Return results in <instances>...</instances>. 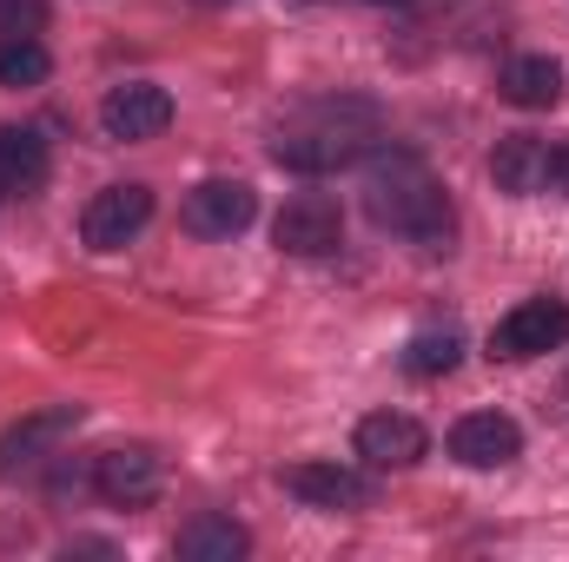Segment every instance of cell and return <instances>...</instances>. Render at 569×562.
<instances>
[{
	"label": "cell",
	"instance_id": "cell-1",
	"mask_svg": "<svg viewBox=\"0 0 569 562\" xmlns=\"http://www.w3.org/2000/svg\"><path fill=\"white\" fill-rule=\"evenodd\" d=\"M365 212L385 232H398V239H411L425 252H450L457 212H450V192L437 185V172H430L418 152H398L391 145V152L371 159V172H365Z\"/></svg>",
	"mask_w": 569,
	"mask_h": 562
},
{
	"label": "cell",
	"instance_id": "cell-2",
	"mask_svg": "<svg viewBox=\"0 0 569 562\" xmlns=\"http://www.w3.org/2000/svg\"><path fill=\"white\" fill-rule=\"evenodd\" d=\"M378 140V113L365 100H325V107H305L291 127L279 133V165L291 172H338L351 159H365V145Z\"/></svg>",
	"mask_w": 569,
	"mask_h": 562
},
{
	"label": "cell",
	"instance_id": "cell-3",
	"mask_svg": "<svg viewBox=\"0 0 569 562\" xmlns=\"http://www.w3.org/2000/svg\"><path fill=\"white\" fill-rule=\"evenodd\" d=\"M557 344H569V304L563 298H523L490 331V358H503V364H530V358H543Z\"/></svg>",
	"mask_w": 569,
	"mask_h": 562
},
{
	"label": "cell",
	"instance_id": "cell-4",
	"mask_svg": "<svg viewBox=\"0 0 569 562\" xmlns=\"http://www.w3.org/2000/svg\"><path fill=\"white\" fill-rule=\"evenodd\" d=\"M272 239H279V252H291V259H325L345 239V212L325 192H298V199H284V212L272 219Z\"/></svg>",
	"mask_w": 569,
	"mask_h": 562
},
{
	"label": "cell",
	"instance_id": "cell-5",
	"mask_svg": "<svg viewBox=\"0 0 569 562\" xmlns=\"http://www.w3.org/2000/svg\"><path fill=\"white\" fill-rule=\"evenodd\" d=\"M146 219H152V185H107V192H93L87 199V212H80V239L93 245V252H120L127 239H140Z\"/></svg>",
	"mask_w": 569,
	"mask_h": 562
},
{
	"label": "cell",
	"instance_id": "cell-6",
	"mask_svg": "<svg viewBox=\"0 0 569 562\" xmlns=\"http://www.w3.org/2000/svg\"><path fill=\"white\" fill-rule=\"evenodd\" d=\"M259 219V192L246 179H206L186 192V232L199 239H239Z\"/></svg>",
	"mask_w": 569,
	"mask_h": 562
},
{
	"label": "cell",
	"instance_id": "cell-7",
	"mask_svg": "<svg viewBox=\"0 0 569 562\" xmlns=\"http://www.w3.org/2000/svg\"><path fill=\"white\" fill-rule=\"evenodd\" d=\"M100 127H107V140H159L166 127H172V93L166 87H152V80H133V87H113L107 100H100Z\"/></svg>",
	"mask_w": 569,
	"mask_h": 562
},
{
	"label": "cell",
	"instance_id": "cell-8",
	"mask_svg": "<svg viewBox=\"0 0 569 562\" xmlns=\"http://www.w3.org/2000/svg\"><path fill=\"white\" fill-rule=\"evenodd\" d=\"M517 450H523V430H517V418H503V411H470V418H457V430H450V456L463 470H503Z\"/></svg>",
	"mask_w": 569,
	"mask_h": 562
},
{
	"label": "cell",
	"instance_id": "cell-9",
	"mask_svg": "<svg viewBox=\"0 0 569 562\" xmlns=\"http://www.w3.org/2000/svg\"><path fill=\"white\" fill-rule=\"evenodd\" d=\"M93 490H100L107 503H120V510L152 503V496H159V450H146V443L107 450V456L93 463Z\"/></svg>",
	"mask_w": 569,
	"mask_h": 562
},
{
	"label": "cell",
	"instance_id": "cell-10",
	"mask_svg": "<svg viewBox=\"0 0 569 562\" xmlns=\"http://www.w3.org/2000/svg\"><path fill=\"white\" fill-rule=\"evenodd\" d=\"M430 450L425 423L405 418V411H378V418L358 423V456L371 463V470H405V463H418Z\"/></svg>",
	"mask_w": 569,
	"mask_h": 562
},
{
	"label": "cell",
	"instance_id": "cell-11",
	"mask_svg": "<svg viewBox=\"0 0 569 562\" xmlns=\"http://www.w3.org/2000/svg\"><path fill=\"white\" fill-rule=\"evenodd\" d=\"M284 490L311 510H365L371 503V483L345 463H291L284 470Z\"/></svg>",
	"mask_w": 569,
	"mask_h": 562
},
{
	"label": "cell",
	"instance_id": "cell-12",
	"mask_svg": "<svg viewBox=\"0 0 569 562\" xmlns=\"http://www.w3.org/2000/svg\"><path fill=\"white\" fill-rule=\"evenodd\" d=\"M73 430H80V411H73V404H53V411H33L27 423H13V430L0 436V476L40 463V456H47L60 436H73Z\"/></svg>",
	"mask_w": 569,
	"mask_h": 562
},
{
	"label": "cell",
	"instance_id": "cell-13",
	"mask_svg": "<svg viewBox=\"0 0 569 562\" xmlns=\"http://www.w3.org/2000/svg\"><path fill=\"white\" fill-rule=\"evenodd\" d=\"M497 87H503V100L523 107V113L557 107V100H563V60H550V53H517Z\"/></svg>",
	"mask_w": 569,
	"mask_h": 562
},
{
	"label": "cell",
	"instance_id": "cell-14",
	"mask_svg": "<svg viewBox=\"0 0 569 562\" xmlns=\"http://www.w3.org/2000/svg\"><path fill=\"white\" fill-rule=\"evenodd\" d=\"M490 179H497L503 192H517V199L543 192V185H550V145H543V140H530V133L503 140L497 152H490Z\"/></svg>",
	"mask_w": 569,
	"mask_h": 562
},
{
	"label": "cell",
	"instance_id": "cell-15",
	"mask_svg": "<svg viewBox=\"0 0 569 562\" xmlns=\"http://www.w3.org/2000/svg\"><path fill=\"white\" fill-rule=\"evenodd\" d=\"M47 179V140L27 127H0V199H27Z\"/></svg>",
	"mask_w": 569,
	"mask_h": 562
},
{
	"label": "cell",
	"instance_id": "cell-16",
	"mask_svg": "<svg viewBox=\"0 0 569 562\" xmlns=\"http://www.w3.org/2000/svg\"><path fill=\"white\" fill-rule=\"evenodd\" d=\"M246 550H252V536H246L232 516H212V510L179 530V556L186 562H239Z\"/></svg>",
	"mask_w": 569,
	"mask_h": 562
},
{
	"label": "cell",
	"instance_id": "cell-17",
	"mask_svg": "<svg viewBox=\"0 0 569 562\" xmlns=\"http://www.w3.org/2000/svg\"><path fill=\"white\" fill-rule=\"evenodd\" d=\"M47 73H53V60H47V47L33 33H7L0 40V87H40Z\"/></svg>",
	"mask_w": 569,
	"mask_h": 562
},
{
	"label": "cell",
	"instance_id": "cell-18",
	"mask_svg": "<svg viewBox=\"0 0 569 562\" xmlns=\"http://www.w3.org/2000/svg\"><path fill=\"white\" fill-rule=\"evenodd\" d=\"M457 358H463V338L457 331H418L405 344V371L411 378H443V371H457Z\"/></svg>",
	"mask_w": 569,
	"mask_h": 562
},
{
	"label": "cell",
	"instance_id": "cell-19",
	"mask_svg": "<svg viewBox=\"0 0 569 562\" xmlns=\"http://www.w3.org/2000/svg\"><path fill=\"white\" fill-rule=\"evenodd\" d=\"M550 185H557V192L569 199V140H563V145H550Z\"/></svg>",
	"mask_w": 569,
	"mask_h": 562
}]
</instances>
